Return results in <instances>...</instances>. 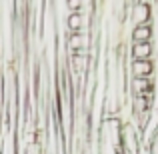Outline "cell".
<instances>
[{"instance_id": "obj_1", "label": "cell", "mask_w": 158, "mask_h": 154, "mask_svg": "<svg viewBox=\"0 0 158 154\" xmlns=\"http://www.w3.org/2000/svg\"><path fill=\"white\" fill-rule=\"evenodd\" d=\"M154 64L152 60H132V76L134 78H150Z\"/></svg>"}, {"instance_id": "obj_2", "label": "cell", "mask_w": 158, "mask_h": 154, "mask_svg": "<svg viewBox=\"0 0 158 154\" xmlns=\"http://www.w3.org/2000/svg\"><path fill=\"white\" fill-rule=\"evenodd\" d=\"M152 44L150 42H134L132 44V58L134 60H150Z\"/></svg>"}, {"instance_id": "obj_3", "label": "cell", "mask_w": 158, "mask_h": 154, "mask_svg": "<svg viewBox=\"0 0 158 154\" xmlns=\"http://www.w3.org/2000/svg\"><path fill=\"white\" fill-rule=\"evenodd\" d=\"M150 36H152L150 22H146V24H136L134 30H132V40H134V42H150Z\"/></svg>"}, {"instance_id": "obj_4", "label": "cell", "mask_w": 158, "mask_h": 154, "mask_svg": "<svg viewBox=\"0 0 158 154\" xmlns=\"http://www.w3.org/2000/svg\"><path fill=\"white\" fill-rule=\"evenodd\" d=\"M66 46L74 52H78L80 48L86 46V36L82 34V32H74V34H68V38H66Z\"/></svg>"}, {"instance_id": "obj_5", "label": "cell", "mask_w": 158, "mask_h": 154, "mask_svg": "<svg viewBox=\"0 0 158 154\" xmlns=\"http://www.w3.org/2000/svg\"><path fill=\"white\" fill-rule=\"evenodd\" d=\"M66 28L70 30V34L82 32V14L80 12H70L68 18H66Z\"/></svg>"}, {"instance_id": "obj_6", "label": "cell", "mask_w": 158, "mask_h": 154, "mask_svg": "<svg viewBox=\"0 0 158 154\" xmlns=\"http://www.w3.org/2000/svg\"><path fill=\"white\" fill-rule=\"evenodd\" d=\"M148 16H150V8H148V4H138V6L134 8L136 24H146L148 22Z\"/></svg>"}, {"instance_id": "obj_7", "label": "cell", "mask_w": 158, "mask_h": 154, "mask_svg": "<svg viewBox=\"0 0 158 154\" xmlns=\"http://www.w3.org/2000/svg\"><path fill=\"white\" fill-rule=\"evenodd\" d=\"M82 2H84V0H66V8H68L70 12H80Z\"/></svg>"}, {"instance_id": "obj_8", "label": "cell", "mask_w": 158, "mask_h": 154, "mask_svg": "<svg viewBox=\"0 0 158 154\" xmlns=\"http://www.w3.org/2000/svg\"><path fill=\"white\" fill-rule=\"evenodd\" d=\"M26 154H42V146H40L38 142H28Z\"/></svg>"}, {"instance_id": "obj_9", "label": "cell", "mask_w": 158, "mask_h": 154, "mask_svg": "<svg viewBox=\"0 0 158 154\" xmlns=\"http://www.w3.org/2000/svg\"><path fill=\"white\" fill-rule=\"evenodd\" d=\"M0 62H2V56H0Z\"/></svg>"}]
</instances>
